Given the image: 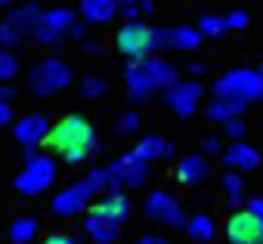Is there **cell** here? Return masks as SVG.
Masks as SVG:
<instances>
[{"mask_svg": "<svg viewBox=\"0 0 263 244\" xmlns=\"http://www.w3.org/2000/svg\"><path fill=\"white\" fill-rule=\"evenodd\" d=\"M13 99H16L13 84H0V102H13Z\"/></svg>", "mask_w": 263, "mask_h": 244, "instance_id": "40", "label": "cell"}, {"mask_svg": "<svg viewBox=\"0 0 263 244\" xmlns=\"http://www.w3.org/2000/svg\"><path fill=\"white\" fill-rule=\"evenodd\" d=\"M201 47V31L195 25H174L171 28V50H198Z\"/></svg>", "mask_w": 263, "mask_h": 244, "instance_id": "24", "label": "cell"}, {"mask_svg": "<svg viewBox=\"0 0 263 244\" xmlns=\"http://www.w3.org/2000/svg\"><path fill=\"white\" fill-rule=\"evenodd\" d=\"M115 50L124 53L127 59H134V62H143L149 56H155V28L134 19V22H124L118 31H115Z\"/></svg>", "mask_w": 263, "mask_h": 244, "instance_id": "6", "label": "cell"}, {"mask_svg": "<svg viewBox=\"0 0 263 244\" xmlns=\"http://www.w3.org/2000/svg\"><path fill=\"white\" fill-rule=\"evenodd\" d=\"M102 192H108V170H105V167H96V170H90L84 179H78L74 186L56 192V198L50 201V210H53L56 216H78V213H84V210L90 207V201H93L96 195H102Z\"/></svg>", "mask_w": 263, "mask_h": 244, "instance_id": "2", "label": "cell"}, {"mask_svg": "<svg viewBox=\"0 0 263 244\" xmlns=\"http://www.w3.org/2000/svg\"><path fill=\"white\" fill-rule=\"evenodd\" d=\"M204 87L198 80H177L174 87L164 90V105L177 114V117H192L201 105Z\"/></svg>", "mask_w": 263, "mask_h": 244, "instance_id": "11", "label": "cell"}, {"mask_svg": "<svg viewBox=\"0 0 263 244\" xmlns=\"http://www.w3.org/2000/svg\"><path fill=\"white\" fill-rule=\"evenodd\" d=\"M137 244H171V241H164L161 235H143V238H140Z\"/></svg>", "mask_w": 263, "mask_h": 244, "instance_id": "42", "label": "cell"}, {"mask_svg": "<svg viewBox=\"0 0 263 244\" xmlns=\"http://www.w3.org/2000/svg\"><path fill=\"white\" fill-rule=\"evenodd\" d=\"M78 10L87 25H108L118 16V0H81Z\"/></svg>", "mask_w": 263, "mask_h": 244, "instance_id": "20", "label": "cell"}, {"mask_svg": "<svg viewBox=\"0 0 263 244\" xmlns=\"http://www.w3.org/2000/svg\"><path fill=\"white\" fill-rule=\"evenodd\" d=\"M186 235H189V241H195V244H211L214 235H217L214 219H211L208 213H195V216H189V222H186Z\"/></svg>", "mask_w": 263, "mask_h": 244, "instance_id": "23", "label": "cell"}, {"mask_svg": "<svg viewBox=\"0 0 263 244\" xmlns=\"http://www.w3.org/2000/svg\"><path fill=\"white\" fill-rule=\"evenodd\" d=\"M248 105L245 102H235V99H211L208 108H204V117L214 120V124H226V120L238 117Z\"/></svg>", "mask_w": 263, "mask_h": 244, "instance_id": "22", "label": "cell"}, {"mask_svg": "<svg viewBox=\"0 0 263 244\" xmlns=\"http://www.w3.org/2000/svg\"><path fill=\"white\" fill-rule=\"evenodd\" d=\"M10 4H13V0H0V10H10Z\"/></svg>", "mask_w": 263, "mask_h": 244, "instance_id": "44", "label": "cell"}, {"mask_svg": "<svg viewBox=\"0 0 263 244\" xmlns=\"http://www.w3.org/2000/svg\"><path fill=\"white\" fill-rule=\"evenodd\" d=\"M220 186H223V195H226L229 204H241V201H245V179H241L238 170H229V167H226Z\"/></svg>", "mask_w": 263, "mask_h": 244, "instance_id": "25", "label": "cell"}, {"mask_svg": "<svg viewBox=\"0 0 263 244\" xmlns=\"http://www.w3.org/2000/svg\"><path fill=\"white\" fill-rule=\"evenodd\" d=\"M65 164H84L99 152L96 127L84 114H62L47 133V143Z\"/></svg>", "mask_w": 263, "mask_h": 244, "instance_id": "1", "label": "cell"}, {"mask_svg": "<svg viewBox=\"0 0 263 244\" xmlns=\"http://www.w3.org/2000/svg\"><path fill=\"white\" fill-rule=\"evenodd\" d=\"M105 93H108V84H105L102 77L87 74V77L81 80V99H102Z\"/></svg>", "mask_w": 263, "mask_h": 244, "instance_id": "28", "label": "cell"}, {"mask_svg": "<svg viewBox=\"0 0 263 244\" xmlns=\"http://www.w3.org/2000/svg\"><path fill=\"white\" fill-rule=\"evenodd\" d=\"M44 244H78V241H74L71 235H62V232H56V235H50Z\"/></svg>", "mask_w": 263, "mask_h": 244, "instance_id": "38", "label": "cell"}, {"mask_svg": "<svg viewBox=\"0 0 263 244\" xmlns=\"http://www.w3.org/2000/svg\"><path fill=\"white\" fill-rule=\"evenodd\" d=\"M146 216L155 219V222H164L167 229H186V222H189L186 213H183V207H180V201L171 192H164V189L149 192V198H146Z\"/></svg>", "mask_w": 263, "mask_h": 244, "instance_id": "10", "label": "cell"}, {"mask_svg": "<svg viewBox=\"0 0 263 244\" xmlns=\"http://www.w3.org/2000/svg\"><path fill=\"white\" fill-rule=\"evenodd\" d=\"M16 74H19V59L10 50L0 47V84H10Z\"/></svg>", "mask_w": 263, "mask_h": 244, "instance_id": "29", "label": "cell"}, {"mask_svg": "<svg viewBox=\"0 0 263 244\" xmlns=\"http://www.w3.org/2000/svg\"><path fill=\"white\" fill-rule=\"evenodd\" d=\"M201 152H204V155H223V146H220L217 136H204V139H201Z\"/></svg>", "mask_w": 263, "mask_h": 244, "instance_id": "34", "label": "cell"}, {"mask_svg": "<svg viewBox=\"0 0 263 244\" xmlns=\"http://www.w3.org/2000/svg\"><path fill=\"white\" fill-rule=\"evenodd\" d=\"M214 99H235L245 105L263 99V77L254 68H232L214 84Z\"/></svg>", "mask_w": 263, "mask_h": 244, "instance_id": "5", "label": "cell"}, {"mask_svg": "<svg viewBox=\"0 0 263 244\" xmlns=\"http://www.w3.org/2000/svg\"><path fill=\"white\" fill-rule=\"evenodd\" d=\"M140 130V114L137 111H124L118 117V133L121 136H130V133H137Z\"/></svg>", "mask_w": 263, "mask_h": 244, "instance_id": "30", "label": "cell"}, {"mask_svg": "<svg viewBox=\"0 0 263 244\" xmlns=\"http://www.w3.org/2000/svg\"><path fill=\"white\" fill-rule=\"evenodd\" d=\"M41 4L37 0H28V4H19V7H10L4 22H0V47L4 50H13L19 44H25L28 37H34V25L41 19Z\"/></svg>", "mask_w": 263, "mask_h": 244, "instance_id": "3", "label": "cell"}, {"mask_svg": "<svg viewBox=\"0 0 263 244\" xmlns=\"http://www.w3.org/2000/svg\"><path fill=\"white\" fill-rule=\"evenodd\" d=\"M13 120V108H10V102H0V127H7Z\"/></svg>", "mask_w": 263, "mask_h": 244, "instance_id": "39", "label": "cell"}, {"mask_svg": "<svg viewBox=\"0 0 263 244\" xmlns=\"http://www.w3.org/2000/svg\"><path fill=\"white\" fill-rule=\"evenodd\" d=\"M223 161L229 170H238V173H251L260 167V152L254 146H248L245 139H235L223 149Z\"/></svg>", "mask_w": 263, "mask_h": 244, "instance_id": "15", "label": "cell"}, {"mask_svg": "<svg viewBox=\"0 0 263 244\" xmlns=\"http://www.w3.org/2000/svg\"><path fill=\"white\" fill-rule=\"evenodd\" d=\"M245 210L263 219V195H254V198H245Z\"/></svg>", "mask_w": 263, "mask_h": 244, "instance_id": "35", "label": "cell"}, {"mask_svg": "<svg viewBox=\"0 0 263 244\" xmlns=\"http://www.w3.org/2000/svg\"><path fill=\"white\" fill-rule=\"evenodd\" d=\"M93 207H96L105 219H111V222H118V226L130 216V201L124 198V192H105V198H99Z\"/></svg>", "mask_w": 263, "mask_h": 244, "instance_id": "21", "label": "cell"}, {"mask_svg": "<svg viewBox=\"0 0 263 244\" xmlns=\"http://www.w3.org/2000/svg\"><path fill=\"white\" fill-rule=\"evenodd\" d=\"M74 13L68 7H53V10H44L37 25H34V40L44 44V47H59L62 40H68V31L74 25Z\"/></svg>", "mask_w": 263, "mask_h": 244, "instance_id": "9", "label": "cell"}, {"mask_svg": "<svg viewBox=\"0 0 263 244\" xmlns=\"http://www.w3.org/2000/svg\"><path fill=\"white\" fill-rule=\"evenodd\" d=\"M140 13H143V0H118V16H124L127 22L140 19Z\"/></svg>", "mask_w": 263, "mask_h": 244, "instance_id": "31", "label": "cell"}, {"mask_svg": "<svg viewBox=\"0 0 263 244\" xmlns=\"http://www.w3.org/2000/svg\"><path fill=\"white\" fill-rule=\"evenodd\" d=\"M50 127H53V124H50L47 114H25V117H19L16 124H13V136H16V143L25 149V155L31 158L34 149L47 143Z\"/></svg>", "mask_w": 263, "mask_h": 244, "instance_id": "12", "label": "cell"}, {"mask_svg": "<svg viewBox=\"0 0 263 244\" xmlns=\"http://www.w3.org/2000/svg\"><path fill=\"white\" fill-rule=\"evenodd\" d=\"M223 130H226V136L235 143V139H241V136H245V130H248V127L241 124V117H232V120H226V124H223Z\"/></svg>", "mask_w": 263, "mask_h": 244, "instance_id": "33", "label": "cell"}, {"mask_svg": "<svg viewBox=\"0 0 263 244\" xmlns=\"http://www.w3.org/2000/svg\"><path fill=\"white\" fill-rule=\"evenodd\" d=\"M34 235H37V219L34 216H22L10 226V241L13 244H28V241H34Z\"/></svg>", "mask_w": 263, "mask_h": 244, "instance_id": "26", "label": "cell"}, {"mask_svg": "<svg viewBox=\"0 0 263 244\" xmlns=\"http://www.w3.org/2000/svg\"><path fill=\"white\" fill-rule=\"evenodd\" d=\"M223 22H226V31H241V28H248V13L245 10H232V13L223 16Z\"/></svg>", "mask_w": 263, "mask_h": 244, "instance_id": "32", "label": "cell"}, {"mask_svg": "<svg viewBox=\"0 0 263 244\" xmlns=\"http://www.w3.org/2000/svg\"><path fill=\"white\" fill-rule=\"evenodd\" d=\"M155 47L171 50V28H155Z\"/></svg>", "mask_w": 263, "mask_h": 244, "instance_id": "36", "label": "cell"}, {"mask_svg": "<svg viewBox=\"0 0 263 244\" xmlns=\"http://www.w3.org/2000/svg\"><path fill=\"white\" fill-rule=\"evenodd\" d=\"M251 244H263V238H260V241H251Z\"/></svg>", "mask_w": 263, "mask_h": 244, "instance_id": "46", "label": "cell"}, {"mask_svg": "<svg viewBox=\"0 0 263 244\" xmlns=\"http://www.w3.org/2000/svg\"><path fill=\"white\" fill-rule=\"evenodd\" d=\"M195 28L201 31V37H220V34H226V22H223V16H217V13H204Z\"/></svg>", "mask_w": 263, "mask_h": 244, "instance_id": "27", "label": "cell"}, {"mask_svg": "<svg viewBox=\"0 0 263 244\" xmlns=\"http://www.w3.org/2000/svg\"><path fill=\"white\" fill-rule=\"evenodd\" d=\"M68 84H71V68L62 59H56V56L41 59V62H34L28 68V90L34 96H41V99L62 93Z\"/></svg>", "mask_w": 263, "mask_h": 244, "instance_id": "4", "label": "cell"}, {"mask_svg": "<svg viewBox=\"0 0 263 244\" xmlns=\"http://www.w3.org/2000/svg\"><path fill=\"white\" fill-rule=\"evenodd\" d=\"M226 238H229V244H251V241H260V238H263V219L254 216V213H248V210L241 207V210L229 213V219H226Z\"/></svg>", "mask_w": 263, "mask_h": 244, "instance_id": "13", "label": "cell"}, {"mask_svg": "<svg viewBox=\"0 0 263 244\" xmlns=\"http://www.w3.org/2000/svg\"><path fill=\"white\" fill-rule=\"evenodd\" d=\"M108 192H121V189H140L149 179V164L140 161L134 152H127L121 158H115L108 167Z\"/></svg>", "mask_w": 263, "mask_h": 244, "instance_id": "8", "label": "cell"}, {"mask_svg": "<svg viewBox=\"0 0 263 244\" xmlns=\"http://www.w3.org/2000/svg\"><path fill=\"white\" fill-rule=\"evenodd\" d=\"M124 90H127V99L134 102V105H143V102H149V99L155 96V84L149 80L143 62H134V59H130V62L124 65Z\"/></svg>", "mask_w": 263, "mask_h": 244, "instance_id": "14", "label": "cell"}, {"mask_svg": "<svg viewBox=\"0 0 263 244\" xmlns=\"http://www.w3.org/2000/svg\"><path fill=\"white\" fill-rule=\"evenodd\" d=\"M84 229H87V235H90V241L93 244H118V222H111V219H105L96 207H90V213H87V219H84Z\"/></svg>", "mask_w": 263, "mask_h": 244, "instance_id": "16", "label": "cell"}, {"mask_svg": "<svg viewBox=\"0 0 263 244\" xmlns=\"http://www.w3.org/2000/svg\"><path fill=\"white\" fill-rule=\"evenodd\" d=\"M102 50H105V47H102L99 40H87V44H84V53H90V56H102Z\"/></svg>", "mask_w": 263, "mask_h": 244, "instance_id": "41", "label": "cell"}, {"mask_svg": "<svg viewBox=\"0 0 263 244\" xmlns=\"http://www.w3.org/2000/svg\"><path fill=\"white\" fill-rule=\"evenodd\" d=\"M143 68H146L149 80L155 84V90H167V87H174V84L180 80L177 65L167 62V59H161V56H149V59H143Z\"/></svg>", "mask_w": 263, "mask_h": 244, "instance_id": "18", "label": "cell"}, {"mask_svg": "<svg viewBox=\"0 0 263 244\" xmlns=\"http://www.w3.org/2000/svg\"><path fill=\"white\" fill-rule=\"evenodd\" d=\"M257 74H260V77H263V62H260V68H257Z\"/></svg>", "mask_w": 263, "mask_h": 244, "instance_id": "45", "label": "cell"}, {"mask_svg": "<svg viewBox=\"0 0 263 244\" xmlns=\"http://www.w3.org/2000/svg\"><path fill=\"white\" fill-rule=\"evenodd\" d=\"M204 62H189V74H204Z\"/></svg>", "mask_w": 263, "mask_h": 244, "instance_id": "43", "label": "cell"}, {"mask_svg": "<svg viewBox=\"0 0 263 244\" xmlns=\"http://www.w3.org/2000/svg\"><path fill=\"white\" fill-rule=\"evenodd\" d=\"M84 34H87V22H74L68 31V40H84Z\"/></svg>", "mask_w": 263, "mask_h": 244, "instance_id": "37", "label": "cell"}, {"mask_svg": "<svg viewBox=\"0 0 263 244\" xmlns=\"http://www.w3.org/2000/svg\"><path fill=\"white\" fill-rule=\"evenodd\" d=\"M208 173H211V164H208L204 155H186L177 164V179L183 186H198V182L208 179Z\"/></svg>", "mask_w": 263, "mask_h": 244, "instance_id": "19", "label": "cell"}, {"mask_svg": "<svg viewBox=\"0 0 263 244\" xmlns=\"http://www.w3.org/2000/svg\"><path fill=\"white\" fill-rule=\"evenodd\" d=\"M134 152L140 161H164V158H171L174 155V146H171V139H164V136H158V133H149V136H143L134 149Z\"/></svg>", "mask_w": 263, "mask_h": 244, "instance_id": "17", "label": "cell"}, {"mask_svg": "<svg viewBox=\"0 0 263 244\" xmlns=\"http://www.w3.org/2000/svg\"><path fill=\"white\" fill-rule=\"evenodd\" d=\"M56 173H59V164L53 155H31L22 167V173L16 176V192L22 195H41L47 192L53 182H56Z\"/></svg>", "mask_w": 263, "mask_h": 244, "instance_id": "7", "label": "cell"}]
</instances>
